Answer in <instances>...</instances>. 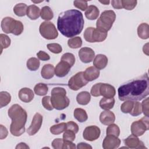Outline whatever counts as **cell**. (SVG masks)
<instances>
[{
  "mask_svg": "<svg viewBox=\"0 0 149 149\" xmlns=\"http://www.w3.org/2000/svg\"><path fill=\"white\" fill-rule=\"evenodd\" d=\"M107 32L95 29L92 27H87L84 32L85 40L89 42H97L104 41L107 37Z\"/></svg>",
  "mask_w": 149,
  "mask_h": 149,
  "instance_id": "cell-6",
  "label": "cell"
},
{
  "mask_svg": "<svg viewBox=\"0 0 149 149\" xmlns=\"http://www.w3.org/2000/svg\"><path fill=\"white\" fill-rule=\"evenodd\" d=\"M107 135H113L116 137H118L120 134V129L118 126L113 123L109 125L108 127L107 128L106 131Z\"/></svg>",
  "mask_w": 149,
  "mask_h": 149,
  "instance_id": "cell-36",
  "label": "cell"
},
{
  "mask_svg": "<svg viewBox=\"0 0 149 149\" xmlns=\"http://www.w3.org/2000/svg\"><path fill=\"white\" fill-rule=\"evenodd\" d=\"M63 143V140L60 138L55 139L52 142V146L55 149H61L62 148Z\"/></svg>",
  "mask_w": 149,
  "mask_h": 149,
  "instance_id": "cell-49",
  "label": "cell"
},
{
  "mask_svg": "<svg viewBox=\"0 0 149 149\" xmlns=\"http://www.w3.org/2000/svg\"><path fill=\"white\" fill-rule=\"evenodd\" d=\"M121 143L120 140L113 135H107L102 142L104 149H115L119 147Z\"/></svg>",
  "mask_w": 149,
  "mask_h": 149,
  "instance_id": "cell-12",
  "label": "cell"
},
{
  "mask_svg": "<svg viewBox=\"0 0 149 149\" xmlns=\"http://www.w3.org/2000/svg\"><path fill=\"white\" fill-rule=\"evenodd\" d=\"M74 117L80 122H84L88 119L86 111L82 108H76L73 112Z\"/></svg>",
  "mask_w": 149,
  "mask_h": 149,
  "instance_id": "cell-28",
  "label": "cell"
},
{
  "mask_svg": "<svg viewBox=\"0 0 149 149\" xmlns=\"http://www.w3.org/2000/svg\"><path fill=\"white\" fill-rule=\"evenodd\" d=\"M37 56L40 60L46 61L50 59V56L45 52L43 51H40L38 53H37Z\"/></svg>",
  "mask_w": 149,
  "mask_h": 149,
  "instance_id": "cell-51",
  "label": "cell"
},
{
  "mask_svg": "<svg viewBox=\"0 0 149 149\" xmlns=\"http://www.w3.org/2000/svg\"><path fill=\"white\" fill-rule=\"evenodd\" d=\"M102 83H98L95 84L93 86L91 89V94L94 96V97H99L101 96L100 92V86Z\"/></svg>",
  "mask_w": 149,
  "mask_h": 149,
  "instance_id": "cell-47",
  "label": "cell"
},
{
  "mask_svg": "<svg viewBox=\"0 0 149 149\" xmlns=\"http://www.w3.org/2000/svg\"><path fill=\"white\" fill-rule=\"evenodd\" d=\"M91 100V95L88 91H81L79 93L76 97V101L78 104L86 105H87Z\"/></svg>",
  "mask_w": 149,
  "mask_h": 149,
  "instance_id": "cell-26",
  "label": "cell"
},
{
  "mask_svg": "<svg viewBox=\"0 0 149 149\" xmlns=\"http://www.w3.org/2000/svg\"><path fill=\"white\" fill-rule=\"evenodd\" d=\"M148 44L147 43L146 45H144L143 48V52L144 54H146L147 55H148Z\"/></svg>",
  "mask_w": 149,
  "mask_h": 149,
  "instance_id": "cell-57",
  "label": "cell"
},
{
  "mask_svg": "<svg viewBox=\"0 0 149 149\" xmlns=\"http://www.w3.org/2000/svg\"><path fill=\"white\" fill-rule=\"evenodd\" d=\"M149 26L147 23H142L137 27L138 36L143 40L148 39L149 37Z\"/></svg>",
  "mask_w": 149,
  "mask_h": 149,
  "instance_id": "cell-25",
  "label": "cell"
},
{
  "mask_svg": "<svg viewBox=\"0 0 149 149\" xmlns=\"http://www.w3.org/2000/svg\"><path fill=\"white\" fill-rule=\"evenodd\" d=\"M34 91L36 94L42 96L47 94L48 91V87L45 84L38 83L34 86Z\"/></svg>",
  "mask_w": 149,
  "mask_h": 149,
  "instance_id": "cell-33",
  "label": "cell"
},
{
  "mask_svg": "<svg viewBox=\"0 0 149 149\" xmlns=\"http://www.w3.org/2000/svg\"><path fill=\"white\" fill-rule=\"evenodd\" d=\"M115 120V114L109 111L105 110L102 112L100 115V121L101 123L105 125H109L113 123Z\"/></svg>",
  "mask_w": 149,
  "mask_h": 149,
  "instance_id": "cell-19",
  "label": "cell"
},
{
  "mask_svg": "<svg viewBox=\"0 0 149 149\" xmlns=\"http://www.w3.org/2000/svg\"><path fill=\"white\" fill-rule=\"evenodd\" d=\"M125 144L130 148H146L144 143L140 141L137 136L131 134L124 140Z\"/></svg>",
  "mask_w": 149,
  "mask_h": 149,
  "instance_id": "cell-14",
  "label": "cell"
},
{
  "mask_svg": "<svg viewBox=\"0 0 149 149\" xmlns=\"http://www.w3.org/2000/svg\"><path fill=\"white\" fill-rule=\"evenodd\" d=\"M75 133L68 129H66L63 134V140L64 141H73L75 139Z\"/></svg>",
  "mask_w": 149,
  "mask_h": 149,
  "instance_id": "cell-44",
  "label": "cell"
},
{
  "mask_svg": "<svg viewBox=\"0 0 149 149\" xmlns=\"http://www.w3.org/2000/svg\"><path fill=\"white\" fill-rule=\"evenodd\" d=\"M71 66L67 62L61 61L55 68V74L59 77H63L66 76L70 70Z\"/></svg>",
  "mask_w": 149,
  "mask_h": 149,
  "instance_id": "cell-15",
  "label": "cell"
},
{
  "mask_svg": "<svg viewBox=\"0 0 149 149\" xmlns=\"http://www.w3.org/2000/svg\"><path fill=\"white\" fill-rule=\"evenodd\" d=\"M149 129L148 116H144L141 119L134 121L131 125L132 134L136 136H142Z\"/></svg>",
  "mask_w": 149,
  "mask_h": 149,
  "instance_id": "cell-8",
  "label": "cell"
},
{
  "mask_svg": "<svg viewBox=\"0 0 149 149\" xmlns=\"http://www.w3.org/2000/svg\"><path fill=\"white\" fill-rule=\"evenodd\" d=\"M40 12L41 10L37 6L35 5H31L27 8L26 15L31 20H36L40 17Z\"/></svg>",
  "mask_w": 149,
  "mask_h": 149,
  "instance_id": "cell-23",
  "label": "cell"
},
{
  "mask_svg": "<svg viewBox=\"0 0 149 149\" xmlns=\"http://www.w3.org/2000/svg\"><path fill=\"white\" fill-rule=\"evenodd\" d=\"M39 31L41 36L47 40H54L58 36V33L55 25L48 21L41 23L39 27Z\"/></svg>",
  "mask_w": 149,
  "mask_h": 149,
  "instance_id": "cell-7",
  "label": "cell"
},
{
  "mask_svg": "<svg viewBox=\"0 0 149 149\" xmlns=\"http://www.w3.org/2000/svg\"><path fill=\"white\" fill-rule=\"evenodd\" d=\"M73 4L75 7L83 11L86 10L88 8L87 2L85 1H74Z\"/></svg>",
  "mask_w": 149,
  "mask_h": 149,
  "instance_id": "cell-46",
  "label": "cell"
},
{
  "mask_svg": "<svg viewBox=\"0 0 149 149\" xmlns=\"http://www.w3.org/2000/svg\"><path fill=\"white\" fill-rule=\"evenodd\" d=\"M101 95L106 98H113L115 95L116 90L115 87L107 83H101L100 89Z\"/></svg>",
  "mask_w": 149,
  "mask_h": 149,
  "instance_id": "cell-17",
  "label": "cell"
},
{
  "mask_svg": "<svg viewBox=\"0 0 149 149\" xmlns=\"http://www.w3.org/2000/svg\"><path fill=\"white\" fill-rule=\"evenodd\" d=\"M16 20L10 17H5L1 21V28L2 31L6 34L12 33Z\"/></svg>",
  "mask_w": 149,
  "mask_h": 149,
  "instance_id": "cell-16",
  "label": "cell"
},
{
  "mask_svg": "<svg viewBox=\"0 0 149 149\" xmlns=\"http://www.w3.org/2000/svg\"><path fill=\"white\" fill-rule=\"evenodd\" d=\"M42 104L44 108L48 111H51L54 109V107L51 101V97L49 96H45L42 98Z\"/></svg>",
  "mask_w": 149,
  "mask_h": 149,
  "instance_id": "cell-45",
  "label": "cell"
},
{
  "mask_svg": "<svg viewBox=\"0 0 149 149\" xmlns=\"http://www.w3.org/2000/svg\"><path fill=\"white\" fill-rule=\"evenodd\" d=\"M0 39H1V52H2L3 49L7 48L10 45L11 40L10 38L4 34H0Z\"/></svg>",
  "mask_w": 149,
  "mask_h": 149,
  "instance_id": "cell-38",
  "label": "cell"
},
{
  "mask_svg": "<svg viewBox=\"0 0 149 149\" xmlns=\"http://www.w3.org/2000/svg\"><path fill=\"white\" fill-rule=\"evenodd\" d=\"M62 148L63 149H65V148L74 149V148H76V146H75V144L72 143V141H64L63 140Z\"/></svg>",
  "mask_w": 149,
  "mask_h": 149,
  "instance_id": "cell-53",
  "label": "cell"
},
{
  "mask_svg": "<svg viewBox=\"0 0 149 149\" xmlns=\"http://www.w3.org/2000/svg\"><path fill=\"white\" fill-rule=\"evenodd\" d=\"M142 113V107L141 104L138 101H135L134 102V105L132 111L129 113L132 116H137L140 115Z\"/></svg>",
  "mask_w": 149,
  "mask_h": 149,
  "instance_id": "cell-40",
  "label": "cell"
},
{
  "mask_svg": "<svg viewBox=\"0 0 149 149\" xmlns=\"http://www.w3.org/2000/svg\"><path fill=\"white\" fill-rule=\"evenodd\" d=\"M116 19V14L113 10H107L102 12L96 22L97 29L108 32L112 27Z\"/></svg>",
  "mask_w": 149,
  "mask_h": 149,
  "instance_id": "cell-5",
  "label": "cell"
},
{
  "mask_svg": "<svg viewBox=\"0 0 149 149\" xmlns=\"http://www.w3.org/2000/svg\"><path fill=\"white\" fill-rule=\"evenodd\" d=\"M23 29H24V26L23 23L19 20H16L14 29L12 34L15 36H19L22 33Z\"/></svg>",
  "mask_w": 149,
  "mask_h": 149,
  "instance_id": "cell-43",
  "label": "cell"
},
{
  "mask_svg": "<svg viewBox=\"0 0 149 149\" xmlns=\"http://www.w3.org/2000/svg\"><path fill=\"white\" fill-rule=\"evenodd\" d=\"M9 118L12 119L10 132L15 136H20L25 132V124L27 121L26 111L19 104L12 105L8 111Z\"/></svg>",
  "mask_w": 149,
  "mask_h": 149,
  "instance_id": "cell-3",
  "label": "cell"
},
{
  "mask_svg": "<svg viewBox=\"0 0 149 149\" xmlns=\"http://www.w3.org/2000/svg\"><path fill=\"white\" fill-rule=\"evenodd\" d=\"M66 129L70 130L75 133H77L79 131V126L76 123L73 121H69L66 123Z\"/></svg>",
  "mask_w": 149,
  "mask_h": 149,
  "instance_id": "cell-48",
  "label": "cell"
},
{
  "mask_svg": "<svg viewBox=\"0 0 149 149\" xmlns=\"http://www.w3.org/2000/svg\"><path fill=\"white\" fill-rule=\"evenodd\" d=\"M111 4L113 8L115 9H120L123 8L122 0H112L111 1Z\"/></svg>",
  "mask_w": 149,
  "mask_h": 149,
  "instance_id": "cell-54",
  "label": "cell"
},
{
  "mask_svg": "<svg viewBox=\"0 0 149 149\" xmlns=\"http://www.w3.org/2000/svg\"><path fill=\"white\" fill-rule=\"evenodd\" d=\"M142 112L146 116H148V98H146L143 101L141 104Z\"/></svg>",
  "mask_w": 149,
  "mask_h": 149,
  "instance_id": "cell-50",
  "label": "cell"
},
{
  "mask_svg": "<svg viewBox=\"0 0 149 149\" xmlns=\"http://www.w3.org/2000/svg\"><path fill=\"white\" fill-rule=\"evenodd\" d=\"M11 101V95L7 91L0 93V107L3 108L9 104Z\"/></svg>",
  "mask_w": 149,
  "mask_h": 149,
  "instance_id": "cell-34",
  "label": "cell"
},
{
  "mask_svg": "<svg viewBox=\"0 0 149 149\" xmlns=\"http://www.w3.org/2000/svg\"><path fill=\"white\" fill-rule=\"evenodd\" d=\"M41 17L46 21L51 20L54 17V13L52 9L48 6H45L42 8L40 12Z\"/></svg>",
  "mask_w": 149,
  "mask_h": 149,
  "instance_id": "cell-30",
  "label": "cell"
},
{
  "mask_svg": "<svg viewBox=\"0 0 149 149\" xmlns=\"http://www.w3.org/2000/svg\"><path fill=\"white\" fill-rule=\"evenodd\" d=\"M27 68L31 71L37 70L40 65V62L39 59L36 58L32 57L29 58L26 63Z\"/></svg>",
  "mask_w": 149,
  "mask_h": 149,
  "instance_id": "cell-32",
  "label": "cell"
},
{
  "mask_svg": "<svg viewBox=\"0 0 149 149\" xmlns=\"http://www.w3.org/2000/svg\"><path fill=\"white\" fill-rule=\"evenodd\" d=\"M47 47L48 50L54 54H59L62 51L61 45L57 43H50L47 44Z\"/></svg>",
  "mask_w": 149,
  "mask_h": 149,
  "instance_id": "cell-42",
  "label": "cell"
},
{
  "mask_svg": "<svg viewBox=\"0 0 149 149\" xmlns=\"http://www.w3.org/2000/svg\"><path fill=\"white\" fill-rule=\"evenodd\" d=\"M88 82L84 77L83 72H79L69 79L68 84L71 90L77 91L86 86Z\"/></svg>",
  "mask_w": 149,
  "mask_h": 149,
  "instance_id": "cell-9",
  "label": "cell"
},
{
  "mask_svg": "<svg viewBox=\"0 0 149 149\" xmlns=\"http://www.w3.org/2000/svg\"><path fill=\"white\" fill-rule=\"evenodd\" d=\"M0 130V139L2 140L3 139H5L8 134V131L7 129L2 125H1Z\"/></svg>",
  "mask_w": 149,
  "mask_h": 149,
  "instance_id": "cell-52",
  "label": "cell"
},
{
  "mask_svg": "<svg viewBox=\"0 0 149 149\" xmlns=\"http://www.w3.org/2000/svg\"><path fill=\"white\" fill-rule=\"evenodd\" d=\"M100 74V70L94 66H90L87 68L83 72L84 77L88 81H91L97 79Z\"/></svg>",
  "mask_w": 149,
  "mask_h": 149,
  "instance_id": "cell-20",
  "label": "cell"
},
{
  "mask_svg": "<svg viewBox=\"0 0 149 149\" xmlns=\"http://www.w3.org/2000/svg\"><path fill=\"white\" fill-rule=\"evenodd\" d=\"M16 149L18 148H29V147L24 143H20L19 144H18L16 147Z\"/></svg>",
  "mask_w": 149,
  "mask_h": 149,
  "instance_id": "cell-56",
  "label": "cell"
},
{
  "mask_svg": "<svg viewBox=\"0 0 149 149\" xmlns=\"http://www.w3.org/2000/svg\"><path fill=\"white\" fill-rule=\"evenodd\" d=\"M85 16L89 20H95L98 18L100 10L95 5H90L85 12Z\"/></svg>",
  "mask_w": 149,
  "mask_h": 149,
  "instance_id": "cell-24",
  "label": "cell"
},
{
  "mask_svg": "<svg viewBox=\"0 0 149 149\" xmlns=\"http://www.w3.org/2000/svg\"><path fill=\"white\" fill-rule=\"evenodd\" d=\"M51 94V101L54 108L62 110L69 106L70 100L66 95L65 89L62 87H55L52 90Z\"/></svg>",
  "mask_w": 149,
  "mask_h": 149,
  "instance_id": "cell-4",
  "label": "cell"
},
{
  "mask_svg": "<svg viewBox=\"0 0 149 149\" xmlns=\"http://www.w3.org/2000/svg\"><path fill=\"white\" fill-rule=\"evenodd\" d=\"M61 61L67 62L72 67L75 63V57L73 54L67 52L62 56Z\"/></svg>",
  "mask_w": 149,
  "mask_h": 149,
  "instance_id": "cell-39",
  "label": "cell"
},
{
  "mask_svg": "<svg viewBox=\"0 0 149 149\" xmlns=\"http://www.w3.org/2000/svg\"><path fill=\"white\" fill-rule=\"evenodd\" d=\"M108 64V58L107 56L103 54L97 55L94 60L93 65L97 69L100 70L104 69Z\"/></svg>",
  "mask_w": 149,
  "mask_h": 149,
  "instance_id": "cell-21",
  "label": "cell"
},
{
  "mask_svg": "<svg viewBox=\"0 0 149 149\" xmlns=\"http://www.w3.org/2000/svg\"><path fill=\"white\" fill-rule=\"evenodd\" d=\"M66 129V123L62 122V123L52 126L50 127L49 130L52 134L58 135L63 132Z\"/></svg>",
  "mask_w": 149,
  "mask_h": 149,
  "instance_id": "cell-31",
  "label": "cell"
},
{
  "mask_svg": "<svg viewBox=\"0 0 149 149\" xmlns=\"http://www.w3.org/2000/svg\"><path fill=\"white\" fill-rule=\"evenodd\" d=\"M42 119V116L40 113H36L34 115L30 126L27 129V132L29 136L34 135L38 132L41 127Z\"/></svg>",
  "mask_w": 149,
  "mask_h": 149,
  "instance_id": "cell-11",
  "label": "cell"
},
{
  "mask_svg": "<svg viewBox=\"0 0 149 149\" xmlns=\"http://www.w3.org/2000/svg\"><path fill=\"white\" fill-rule=\"evenodd\" d=\"M19 98L24 102H30L34 98V94L32 90L27 87L21 88L19 91Z\"/></svg>",
  "mask_w": 149,
  "mask_h": 149,
  "instance_id": "cell-18",
  "label": "cell"
},
{
  "mask_svg": "<svg viewBox=\"0 0 149 149\" xmlns=\"http://www.w3.org/2000/svg\"><path fill=\"white\" fill-rule=\"evenodd\" d=\"M78 54L81 61L85 63L91 62L95 56V52L93 49L88 47L81 48Z\"/></svg>",
  "mask_w": 149,
  "mask_h": 149,
  "instance_id": "cell-13",
  "label": "cell"
},
{
  "mask_svg": "<svg viewBox=\"0 0 149 149\" xmlns=\"http://www.w3.org/2000/svg\"><path fill=\"white\" fill-rule=\"evenodd\" d=\"M28 6L24 3H19L16 4L13 8V12L15 14L20 17L24 16L26 15L27 9Z\"/></svg>",
  "mask_w": 149,
  "mask_h": 149,
  "instance_id": "cell-29",
  "label": "cell"
},
{
  "mask_svg": "<svg viewBox=\"0 0 149 149\" xmlns=\"http://www.w3.org/2000/svg\"><path fill=\"white\" fill-rule=\"evenodd\" d=\"M134 101H130V100H126L125 101L120 107V110L123 113H130L134 105Z\"/></svg>",
  "mask_w": 149,
  "mask_h": 149,
  "instance_id": "cell-37",
  "label": "cell"
},
{
  "mask_svg": "<svg viewBox=\"0 0 149 149\" xmlns=\"http://www.w3.org/2000/svg\"><path fill=\"white\" fill-rule=\"evenodd\" d=\"M100 2L102 4H104V5H108L110 1H100Z\"/></svg>",
  "mask_w": 149,
  "mask_h": 149,
  "instance_id": "cell-58",
  "label": "cell"
},
{
  "mask_svg": "<svg viewBox=\"0 0 149 149\" xmlns=\"http://www.w3.org/2000/svg\"><path fill=\"white\" fill-rule=\"evenodd\" d=\"M77 148L78 149H88V148H90L91 149L92 148V147L88 144L87 143H79L77 144Z\"/></svg>",
  "mask_w": 149,
  "mask_h": 149,
  "instance_id": "cell-55",
  "label": "cell"
},
{
  "mask_svg": "<svg viewBox=\"0 0 149 149\" xmlns=\"http://www.w3.org/2000/svg\"><path fill=\"white\" fill-rule=\"evenodd\" d=\"M123 8L127 10H133L136 6L137 1H129V0H122Z\"/></svg>",
  "mask_w": 149,
  "mask_h": 149,
  "instance_id": "cell-41",
  "label": "cell"
},
{
  "mask_svg": "<svg viewBox=\"0 0 149 149\" xmlns=\"http://www.w3.org/2000/svg\"><path fill=\"white\" fill-rule=\"evenodd\" d=\"M100 129L95 125L89 126L85 128L83 133V138L90 141H94L98 139L100 136Z\"/></svg>",
  "mask_w": 149,
  "mask_h": 149,
  "instance_id": "cell-10",
  "label": "cell"
},
{
  "mask_svg": "<svg viewBox=\"0 0 149 149\" xmlns=\"http://www.w3.org/2000/svg\"><path fill=\"white\" fill-rule=\"evenodd\" d=\"M68 46L73 49L79 48L82 45V40L80 37H74L68 41Z\"/></svg>",
  "mask_w": 149,
  "mask_h": 149,
  "instance_id": "cell-35",
  "label": "cell"
},
{
  "mask_svg": "<svg viewBox=\"0 0 149 149\" xmlns=\"http://www.w3.org/2000/svg\"><path fill=\"white\" fill-rule=\"evenodd\" d=\"M115 104V99L113 98H102L100 101V107L104 110H109L112 109Z\"/></svg>",
  "mask_w": 149,
  "mask_h": 149,
  "instance_id": "cell-27",
  "label": "cell"
},
{
  "mask_svg": "<svg viewBox=\"0 0 149 149\" xmlns=\"http://www.w3.org/2000/svg\"><path fill=\"white\" fill-rule=\"evenodd\" d=\"M55 68L51 64H46L43 66L41 70V75L45 79H50L54 76Z\"/></svg>",
  "mask_w": 149,
  "mask_h": 149,
  "instance_id": "cell-22",
  "label": "cell"
},
{
  "mask_svg": "<svg viewBox=\"0 0 149 149\" xmlns=\"http://www.w3.org/2000/svg\"><path fill=\"white\" fill-rule=\"evenodd\" d=\"M120 101H140L149 94V79L147 73L121 85L118 90Z\"/></svg>",
  "mask_w": 149,
  "mask_h": 149,
  "instance_id": "cell-1",
  "label": "cell"
},
{
  "mask_svg": "<svg viewBox=\"0 0 149 149\" xmlns=\"http://www.w3.org/2000/svg\"><path fill=\"white\" fill-rule=\"evenodd\" d=\"M84 21L83 14L76 9H70L61 13L57 20V28L68 38L79 34L83 30Z\"/></svg>",
  "mask_w": 149,
  "mask_h": 149,
  "instance_id": "cell-2",
  "label": "cell"
}]
</instances>
